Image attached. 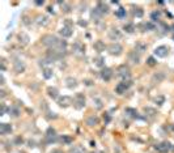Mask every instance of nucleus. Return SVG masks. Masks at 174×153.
<instances>
[{"label":"nucleus","instance_id":"obj_33","mask_svg":"<svg viewBox=\"0 0 174 153\" xmlns=\"http://www.w3.org/2000/svg\"><path fill=\"white\" fill-rule=\"evenodd\" d=\"M59 141L63 143V144H71L72 141H73V139H72V136H68V135H63L59 137Z\"/></svg>","mask_w":174,"mask_h":153},{"label":"nucleus","instance_id":"obj_10","mask_svg":"<svg viewBox=\"0 0 174 153\" xmlns=\"http://www.w3.org/2000/svg\"><path fill=\"white\" fill-rule=\"evenodd\" d=\"M100 76L102 80H105V81H110L113 77V69L111 68H109V67H105L101 69L100 72Z\"/></svg>","mask_w":174,"mask_h":153},{"label":"nucleus","instance_id":"obj_7","mask_svg":"<svg viewBox=\"0 0 174 153\" xmlns=\"http://www.w3.org/2000/svg\"><path fill=\"white\" fill-rule=\"evenodd\" d=\"M56 132L52 127H49L47 131H46V136H45V143L46 144H51V143L56 141Z\"/></svg>","mask_w":174,"mask_h":153},{"label":"nucleus","instance_id":"obj_6","mask_svg":"<svg viewBox=\"0 0 174 153\" xmlns=\"http://www.w3.org/2000/svg\"><path fill=\"white\" fill-rule=\"evenodd\" d=\"M63 56H64V52H59L56 50H47V52H46V58L51 63L56 62V60H60Z\"/></svg>","mask_w":174,"mask_h":153},{"label":"nucleus","instance_id":"obj_31","mask_svg":"<svg viewBox=\"0 0 174 153\" xmlns=\"http://www.w3.org/2000/svg\"><path fill=\"white\" fill-rule=\"evenodd\" d=\"M47 22H49V18L46 16H38L37 20H35V24H37L38 26H45Z\"/></svg>","mask_w":174,"mask_h":153},{"label":"nucleus","instance_id":"obj_58","mask_svg":"<svg viewBox=\"0 0 174 153\" xmlns=\"http://www.w3.org/2000/svg\"><path fill=\"white\" fill-rule=\"evenodd\" d=\"M35 4H37V5H43L45 3H43V1H35Z\"/></svg>","mask_w":174,"mask_h":153},{"label":"nucleus","instance_id":"obj_18","mask_svg":"<svg viewBox=\"0 0 174 153\" xmlns=\"http://www.w3.org/2000/svg\"><path fill=\"white\" fill-rule=\"evenodd\" d=\"M98 122H100V119H98L97 115H90L86 118L85 120V124L88 126V127H94V126H97Z\"/></svg>","mask_w":174,"mask_h":153},{"label":"nucleus","instance_id":"obj_41","mask_svg":"<svg viewBox=\"0 0 174 153\" xmlns=\"http://www.w3.org/2000/svg\"><path fill=\"white\" fill-rule=\"evenodd\" d=\"M71 153H84V148L80 145H75L71 148Z\"/></svg>","mask_w":174,"mask_h":153},{"label":"nucleus","instance_id":"obj_34","mask_svg":"<svg viewBox=\"0 0 174 153\" xmlns=\"http://www.w3.org/2000/svg\"><path fill=\"white\" fill-rule=\"evenodd\" d=\"M132 12H134V14L137 17V18H141V17L144 16V11H143V8H140V7H132Z\"/></svg>","mask_w":174,"mask_h":153},{"label":"nucleus","instance_id":"obj_26","mask_svg":"<svg viewBox=\"0 0 174 153\" xmlns=\"http://www.w3.org/2000/svg\"><path fill=\"white\" fill-rule=\"evenodd\" d=\"M29 41H30V38H29V35L26 33H20V34H18V42H20L22 46L28 45Z\"/></svg>","mask_w":174,"mask_h":153},{"label":"nucleus","instance_id":"obj_11","mask_svg":"<svg viewBox=\"0 0 174 153\" xmlns=\"http://www.w3.org/2000/svg\"><path fill=\"white\" fill-rule=\"evenodd\" d=\"M169 54V47L166 46H158L154 48V55L158 58H166Z\"/></svg>","mask_w":174,"mask_h":153},{"label":"nucleus","instance_id":"obj_51","mask_svg":"<svg viewBox=\"0 0 174 153\" xmlns=\"http://www.w3.org/2000/svg\"><path fill=\"white\" fill-rule=\"evenodd\" d=\"M79 25H80V26H84V28H86V26H88V22L80 18V20H79Z\"/></svg>","mask_w":174,"mask_h":153},{"label":"nucleus","instance_id":"obj_12","mask_svg":"<svg viewBox=\"0 0 174 153\" xmlns=\"http://www.w3.org/2000/svg\"><path fill=\"white\" fill-rule=\"evenodd\" d=\"M122 31L119 30L118 28H111L110 30H109V38L111 41H118V39H120L122 38Z\"/></svg>","mask_w":174,"mask_h":153},{"label":"nucleus","instance_id":"obj_2","mask_svg":"<svg viewBox=\"0 0 174 153\" xmlns=\"http://www.w3.org/2000/svg\"><path fill=\"white\" fill-rule=\"evenodd\" d=\"M131 85H132L131 80H123V81H120L119 84L115 86V93L117 94H124L126 92L130 89Z\"/></svg>","mask_w":174,"mask_h":153},{"label":"nucleus","instance_id":"obj_49","mask_svg":"<svg viewBox=\"0 0 174 153\" xmlns=\"http://www.w3.org/2000/svg\"><path fill=\"white\" fill-rule=\"evenodd\" d=\"M1 71H5L7 69V62H5V59H4V58H1Z\"/></svg>","mask_w":174,"mask_h":153},{"label":"nucleus","instance_id":"obj_57","mask_svg":"<svg viewBox=\"0 0 174 153\" xmlns=\"http://www.w3.org/2000/svg\"><path fill=\"white\" fill-rule=\"evenodd\" d=\"M0 84H1V85H4V84H5V79H4V76H3V75L0 76Z\"/></svg>","mask_w":174,"mask_h":153},{"label":"nucleus","instance_id":"obj_25","mask_svg":"<svg viewBox=\"0 0 174 153\" xmlns=\"http://www.w3.org/2000/svg\"><path fill=\"white\" fill-rule=\"evenodd\" d=\"M90 17H92V20H93V21L98 22V21L101 20V17H102V14H101V12L98 11L97 8H94V9H92V12H90Z\"/></svg>","mask_w":174,"mask_h":153},{"label":"nucleus","instance_id":"obj_22","mask_svg":"<svg viewBox=\"0 0 174 153\" xmlns=\"http://www.w3.org/2000/svg\"><path fill=\"white\" fill-rule=\"evenodd\" d=\"M47 94H49V97H51L52 99L59 98V92H58V89L54 88V86H49V88H47Z\"/></svg>","mask_w":174,"mask_h":153},{"label":"nucleus","instance_id":"obj_3","mask_svg":"<svg viewBox=\"0 0 174 153\" xmlns=\"http://www.w3.org/2000/svg\"><path fill=\"white\" fill-rule=\"evenodd\" d=\"M107 51H109V54H110V55L119 56V55L123 52V47H122V45H119V43L113 42V43H110V45L107 46Z\"/></svg>","mask_w":174,"mask_h":153},{"label":"nucleus","instance_id":"obj_8","mask_svg":"<svg viewBox=\"0 0 174 153\" xmlns=\"http://www.w3.org/2000/svg\"><path fill=\"white\" fill-rule=\"evenodd\" d=\"M25 68H26V65H25V62H24V60H21V59L13 60V69L16 73H22V72L25 71Z\"/></svg>","mask_w":174,"mask_h":153},{"label":"nucleus","instance_id":"obj_17","mask_svg":"<svg viewBox=\"0 0 174 153\" xmlns=\"http://www.w3.org/2000/svg\"><path fill=\"white\" fill-rule=\"evenodd\" d=\"M96 8L101 12V14H102V16H103V14H107L109 12H110V8H109V5L105 3V1H98Z\"/></svg>","mask_w":174,"mask_h":153},{"label":"nucleus","instance_id":"obj_46","mask_svg":"<svg viewBox=\"0 0 174 153\" xmlns=\"http://www.w3.org/2000/svg\"><path fill=\"white\" fill-rule=\"evenodd\" d=\"M64 26H66V28H68V29H72V30H73V21L69 20V18H67V20L64 21Z\"/></svg>","mask_w":174,"mask_h":153},{"label":"nucleus","instance_id":"obj_30","mask_svg":"<svg viewBox=\"0 0 174 153\" xmlns=\"http://www.w3.org/2000/svg\"><path fill=\"white\" fill-rule=\"evenodd\" d=\"M72 48H73L75 52H84V51H85V46L80 42H75L73 46H72Z\"/></svg>","mask_w":174,"mask_h":153},{"label":"nucleus","instance_id":"obj_45","mask_svg":"<svg viewBox=\"0 0 174 153\" xmlns=\"http://www.w3.org/2000/svg\"><path fill=\"white\" fill-rule=\"evenodd\" d=\"M147 64L151 65V67H153V65H156V64H157V60L154 59L153 56H149L148 59H147Z\"/></svg>","mask_w":174,"mask_h":153},{"label":"nucleus","instance_id":"obj_32","mask_svg":"<svg viewBox=\"0 0 174 153\" xmlns=\"http://www.w3.org/2000/svg\"><path fill=\"white\" fill-rule=\"evenodd\" d=\"M42 75H43V77H45L46 80H49V79H51L52 77V75H54V72H52V69L51 68H43L42 69Z\"/></svg>","mask_w":174,"mask_h":153},{"label":"nucleus","instance_id":"obj_27","mask_svg":"<svg viewBox=\"0 0 174 153\" xmlns=\"http://www.w3.org/2000/svg\"><path fill=\"white\" fill-rule=\"evenodd\" d=\"M59 33L63 38H69L73 31H72V29H68V28H66V26H63V28L59 30Z\"/></svg>","mask_w":174,"mask_h":153},{"label":"nucleus","instance_id":"obj_16","mask_svg":"<svg viewBox=\"0 0 174 153\" xmlns=\"http://www.w3.org/2000/svg\"><path fill=\"white\" fill-rule=\"evenodd\" d=\"M166 79V75L164 71H160V72H156V73L152 76V82H156V84H158V82L164 81V80Z\"/></svg>","mask_w":174,"mask_h":153},{"label":"nucleus","instance_id":"obj_28","mask_svg":"<svg viewBox=\"0 0 174 153\" xmlns=\"http://www.w3.org/2000/svg\"><path fill=\"white\" fill-rule=\"evenodd\" d=\"M123 30H124L126 33L132 34L135 30H136V26H135L132 22H127V24H124V25H123Z\"/></svg>","mask_w":174,"mask_h":153},{"label":"nucleus","instance_id":"obj_24","mask_svg":"<svg viewBox=\"0 0 174 153\" xmlns=\"http://www.w3.org/2000/svg\"><path fill=\"white\" fill-rule=\"evenodd\" d=\"M8 114H9V116H12V118H18L21 111H20V109L16 107V106H11V107L8 109Z\"/></svg>","mask_w":174,"mask_h":153},{"label":"nucleus","instance_id":"obj_53","mask_svg":"<svg viewBox=\"0 0 174 153\" xmlns=\"http://www.w3.org/2000/svg\"><path fill=\"white\" fill-rule=\"evenodd\" d=\"M103 118H105V123H109V122H110V119H111V118H110V115H109V114H106V115H103Z\"/></svg>","mask_w":174,"mask_h":153},{"label":"nucleus","instance_id":"obj_60","mask_svg":"<svg viewBox=\"0 0 174 153\" xmlns=\"http://www.w3.org/2000/svg\"><path fill=\"white\" fill-rule=\"evenodd\" d=\"M170 130H171V131H174V124H173V126H171V127H170Z\"/></svg>","mask_w":174,"mask_h":153},{"label":"nucleus","instance_id":"obj_40","mask_svg":"<svg viewBox=\"0 0 174 153\" xmlns=\"http://www.w3.org/2000/svg\"><path fill=\"white\" fill-rule=\"evenodd\" d=\"M39 107H41V110L43 111V113H49L50 111V109H49V105H47V102L46 101H41V105H39Z\"/></svg>","mask_w":174,"mask_h":153},{"label":"nucleus","instance_id":"obj_21","mask_svg":"<svg viewBox=\"0 0 174 153\" xmlns=\"http://www.w3.org/2000/svg\"><path fill=\"white\" fill-rule=\"evenodd\" d=\"M93 48L97 52H102V51H105V48H107L106 47V45L102 42V41H96V42L93 43Z\"/></svg>","mask_w":174,"mask_h":153},{"label":"nucleus","instance_id":"obj_13","mask_svg":"<svg viewBox=\"0 0 174 153\" xmlns=\"http://www.w3.org/2000/svg\"><path fill=\"white\" fill-rule=\"evenodd\" d=\"M137 29H140V31H151V30H154L156 29V26H154L153 22H151V21H148V22H141L137 25Z\"/></svg>","mask_w":174,"mask_h":153},{"label":"nucleus","instance_id":"obj_4","mask_svg":"<svg viewBox=\"0 0 174 153\" xmlns=\"http://www.w3.org/2000/svg\"><path fill=\"white\" fill-rule=\"evenodd\" d=\"M117 72H118V76H120L123 80H130V77H131V69H130L128 65L126 64L119 65Z\"/></svg>","mask_w":174,"mask_h":153},{"label":"nucleus","instance_id":"obj_39","mask_svg":"<svg viewBox=\"0 0 174 153\" xmlns=\"http://www.w3.org/2000/svg\"><path fill=\"white\" fill-rule=\"evenodd\" d=\"M115 16L118 17V18H126V16H127V12H126V9L124 8H118L117 9V12H115Z\"/></svg>","mask_w":174,"mask_h":153},{"label":"nucleus","instance_id":"obj_56","mask_svg":"<svg viewBox=\"0 0 174 153\" xmlns=\"http://www.w3.org/2000/svg\"><path fill=\"white\" fill-rule=\"evenodd\" d=\"M28 144H29V147H31V148H33V147H35V141H33V140H29V141H28Z\"/></svg>","mask_w":174,"mask_h":153},{"label":"nucleus","instance_id":"obj_5","mask_svg":"<svg viewBox=\"0 0 174 153\" xmlns=\"http://www.w3.org/2000/svg\"><path fill=\"white\" fill-rule=\"evenodd\" d=\"M85 96H84L83 93H77L76 96H75L73 98V106L77 109V110H81V109L85 107Z\"/></svg>","mask_w":174,"mask_h":153},{"label":"nucleus","instance_id":"obj_14","mask_svg":"<svg viewBox=\"0 0 174 153\" xmlns=\"http://www.w3.org/2000/svg\"><path fill=\"white\" fill-rule=\"evenodd\" d=\"M72 103V98L68 96H63V97H59L58 98V105L60 106V107H67V106H69Z\"/></svg>","mask_w":174,"mask_h":153},{"label":"nucleus","instance_id":"obj_35","mask_svg":"<svg viewBox=\"0 0 174 153\" xmlns=\"http://www.w3.org/2000/svg\"><path fill=\"white\" fill-rule=\"evenodd\" d=\"M124 113L128 114V115L132 116V118H140V116H139V113H137L135 109H132V107H127V109L124 110Z\"/></svg>","mask_w":174,"mask_h":153},{"label":"nucleus","instance_id":"obj_19","mask_svg":"<svg viewBox=\"0 0 174 153\" xmlns=\"http://www.w3.org/2000/svg\"><path fill=\"white\" fill-rule=\"evenodd\" d=\"M147 48H148V46H147V43L144 42H136V45H135V51H136L137 54H143L144 51H147Z\"/></svg>","mask_w":174,"mask_h":153},{"label":"nucleus","instance_id":"obj_37","mask_svg":"<svg viewBox=\"0 0 174 153\" xmlns=\"http://www.w3.org/2000/svg\"><path fill=\"white\" fill-rule=\"evenodd\" d=\"M94 64L97 65V67H100V68H105V59H103L102 56L94 58Z\"/></svg>","mask_w":174,"mask_h":153},{"label":"nucleus","instance_id":"obj_44","mask_svg":"<svg viewBox=\"0 0 174 153\" xmlns=\"http://www.w3.org/2000/svg\"><path fill=\"white\" fill-rule=\"evenodd\" d=\"M50 63H51V62H50V60L47 59V58H45V59H39V60H38V64H39L41 67H42V65H43V68H46L45 65L50 64Z\"/></svg>","mask_w":174,"mask_h":153},{"label":"nucleus","instance_id":"obj_36","mask_svg":"<svg viewBox=\"0 0 174 153\" xmlns=\"http://www.w3.org/2000/svg\"><path fill=\"white\" fill-rule=\"evenodd\" d=\"M161 18V12L160 11H154L151 13V20L153 21V22H158Z\"/></svg>","mask_w":174,"mask_h":153},{"label":"nucleus","instance_id":"obj_15","mask_svg":"<svg viewBox=\"0 0 174 153\" xmlns=\"http://www.w3.org/2000/svg\"><path fill=\"white\" fill-rule=\"evenodd\" d=\"M127 58H128V62L134 63V64H139L140 63V54H137L136 51H130L128 55H127Z\"/></svg>","mask_w":174,"mask_h":153},{"label":"nucleus","instance_id":"obj_48","mask_svg":"<svg viewBox=\"0 0 174 153\" xmlns=\"http://www.w3.org/2000/svg\"><path fill=\"white\" fill-rule=\"evenodd\" d=\"M22 143H24V139L21 137V136H17V137L14 139V144H16V145H21Z\"/></svg>","mask_w":174,"mask_h":153},{"label":"nucleus","instance_id":"obj_42","mask_svg":"<svg viewBox=\"0 0 174 153\" xmlns=\"http://www.w3.org/2000/svg\"><path fill=\"white\" fill-rule=\"evenodd\" d=\"M158 26H160V29H161V33H162V34L168 33V31H169V29H170V26H169V25H166V24H164V22H160V24H158Z\"/></svg>","mask_w":174,"mask_h":153},{"label":"nucleus","instance_id":"obj_29","mask_svg":"<svg viewBox=\"0 0 174 153\" xmlns=\"http://www.w3.org/2000/svg\"><path fill=\"white\" fill-rule=\"evenodd\" d=\"M144 113H145L147 116H151V118H154V116L157 115V110L153 107H149V106H147V107H144Z\"/></svg>","mask_w":174,"mask_h":153},{"label":"nucleus","instance_id":"obj_1","mask_svg":"<svg viewBox=\"0 0 174 153\" xmlns=\"http://www.w3.org/2000/svg\"><path fill=\"white\" fill-rule=\"evenodd\" d=\"M42 43L46 47H49V50H56L59 52H64L67 48V41L59 39V38L52 35V34H46V35H43Z\"/></svg>","mask_w":174,"mask_h":153},{"label":"nucleus","instance_id":"obj_20","mask_svg":"<svg viewBox=\"0 0 174 153\" xmlns=\"http://www.w3.org/2000/svg\"><path fill=\"white\" fill-rule=\"evenodd\" d=\"M12 132V126L8 124V123H1L0 124V133L1 135H8V133Z\"/></svg>","mask_w":174,"mask_h":153},{"label":"nucleus","instance_id":"obj_52","mask_svg":"<svg viewBox=\"0 0 174 153\" xmlns=\"http://www.w3.org/2000/svg\"><path fill=\"white\" fill-rule=\"evenodd\" d=\"M156 102H158V105H162L164 103V97H158V98H156Z\"/></svg>","mask_w":174,"mask_h":153},{"label":"nucleus","instance_id":"obj_50","mask_svg":"<svg viewBox=\"0 0 174 153\" xmlns=\"http://www.w3.org/2000/svg\"><path fill=\"white\" fill-rule=\"evenodd\" d=\"M84 84H85L86 86H92V85H93L94 82L92 81V80H88V79H85V80H84Z\"/></svg>","mask_w":174,"mask_h":153},{"label":"nucleus","instance_id":"obj_43","mask_svg":"<svg viewBox=\"0 0 174 153\" xmlns=\"http://www.w3.org/2000/svg\"><path fill=\"white\" fill-rule=\"evenodd\" d=\"M93 103H94V106H96V109H102V106H103V103H102V101H101L100 98H94L93 99Z\"/></svg>","mask_w":174,"mask_h":153},{"label":"nucleus","instance_id":"obj_59","mask_svg":"<svg viewBox=\"0 0 174 153\" xmlns=\"http://www.w3.org/2000/svg\"><path fill=\"white\" fill-rule=\"evenodd\" d=\"M47 11H49L50 13H54V11H52V7H49V8H47Z\"/></svg>","mask_w":174,"mask_h":153},{"label":"nucleus","instance_id":"obj_38","mask_svg":"<svg viewBox=\"0 0 174 153\" xmlns=\"http://www.w3.org/2000/svg\"><path fill=\"white\" fill-rule=\"evenodd\" d=\"M60 5H62V12H64V13H69V12H72V7L69 5L68 3H66V1H60Z\"/></svg>","mask_w":174,"mask_h":153},{"label":"nucleus","instance_id":"obj_55","mask_svg":"<svg viewBox=\"0 0 174 153\" xmlns=\"http://www.w3.org/2000/svg\"><path fill=\"white\" fill-rule=\"evenodd\" d=\"M5 96H7L5 90H3V89H1V90H0V97H1V98H5Z\"/></svg>","mask_w":174,"mask_h":153},{"label":"nucleus","instance_id":"obj_23","mask_svg":"<svg viewBox=\"0 0 174 153\" xmlns=\"http://www.w3.org/2000/svg\"><path fill=\"white\" fill-rule=\"evenodd\" d=\"M66 85H67V88L73 89V88H76L77 85H79V82H77V80L75 79V77H67V79H66Z\"/></svg>","mask_w":174,"mask_h":153},{"label":"nucleus","instance_id":"obj_9","mask_svg":"<svg viewBox=\"0 0 174 153\" xmlns=\"http://www.w3.org/2000/svg\"><path fill=\"white\" fill-rule=\"evenodd\" d=\"M154 149L158 153H168L171 149V145L168 141H162V143H158V144L154 145Z\"/></svg>","mask_w":174,"mask_h":153},{"label":"nucleus","instance_id":"obj_47","mask_svg":"<svg viewBox=\"0 0 174 153\" xmlns=\"http://www.w3.org/2000/svg\"><path fill=\"white\" fill-rule=\"evenodd\" d=\"M46 118L49 119V120H51V119H56L58 118V115L55 113H51V111H49V113L46 114Z\"/></svg>","mask_w":174,"mask_h":153},{"label":"nucleus","instance_id":"obj_54","mask_svg":"<svg viewBox=\"0 0 174 153\" xmlns=\"http://www.w3.org/2000/svg\"><path fill=\"white\" fill-rule=\"evenodd\" d=\"M50 153H63V150H62V149H58V148H55V149H52Z\"/></svg>","mask_w":174,"mask_h":153}]
</instances>
